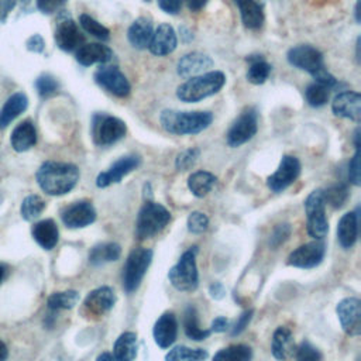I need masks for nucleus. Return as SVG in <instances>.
<instances>
[{"instance_id":"nucleus-13","label":"nucleus","mask_w":361,"mask_h":361,"mask_svg":"<svg viewBox=\"0 0 361 361\" xmlns=\"http://www.w3.org/2000/svg\"><path fill=\"white\" fill-rule=\"evenodd\" d=\"M326 254V245L323 241H312L298 247L288 257V264L296 268H313L319 265Z\"/></svg>"},{"instance_id":"nucleus-22","label":"nucleus","mask_w":361,"mask_h":361,"mask_svg":"<svg viewBox=\"0 0 361 361\" xmlns=\"http://www.w3.org/2000/svg\"><path fill=\"white\" fill-rule=\"evenodd\" d=\"M154 340L161 348L171 347L178 336V322L173 313L165 312L154 324Z\"/></svg>"},{"instance_id":"nucleus-58","label":"nucleus","mask_w":361,"mask_h":361,"mask_svg":"<svg viewBox=\"0 0 361 361\" xmlns=\"http://www.w3.org/2000/svg\"><path fill=\"white\" fill-rule=\"evenodd\" d=\"M7 355H8L7 347H6V344H4V343L0 340V361H6Z\"/></svg>"},{"instance_id":"nucleus-30","label":"nucleus","mask_w":361,"mask_h":361,"mask_svg":"<svg viewBox=\"0 0 361 361\" xmlns=\"http://www.w3.org/2000/svg\"><path fill=\"white\" fill-rule=\"evenodd\" d=\"M28 106V99L24 93L11 94L0 110V130L6 128L16 117H18Z\"/></svg>"},{"instance_id":"nucleus-54","label":"nucleus","mask_w":361,"mask_h":361,"mask_svg":"<svg viewBox=\"0 0 361 361\" xmlns=\"http://www.w3.org/2000/svg\"><path fill=\"white\" fill-rule=\"evenodd\" d=\"M228 319L223 317V316H219L216 317L213 322H212V327H210V331H214V333H223L228 329Z\"/></svg>"},{"instance_id":"nucleus-6","label":"nucleus","mask_w":361,"mask_h":361,"mask_svg":"<svg viewBox=\"0 0 361 361\" xmlns=\"http://www.w3.org/2000/svg\"><path fill=\"white\" fill-rule=\"evenodd\" d=\"M197 248L192 247L185 251L179 261L169 269L168 278L172 286L180 292H192L199 285V274L196 267Z\"/></svg>"},{"instance_id":"nucleus-18","label":"nucleus","mask_w":361,"mask_h":361,"mask_svg":"<svg viewBox=\"0 0 361 361\" xmlns=\"http://www.w3.org/2000/svg\"><path fill=\"white\" fill-rule=\"evenodd\" d=\"M116 303V295L111 288L102 286L92 290L85 302H83V312L90 316H102L109 312Z\"/></svg>"},{"instance_id":"nucleus-32","label":"nucleus","mask_w":361,"mask_h":361,"mask_svg":"<svg viewBox=\"0 0 361 361\" xmlns=\"http://www.w3.org/2000/svg\"><path fill=\"white\" fill-rule=\"evenodd\" d=\"M216 183V176L207 171H196L188 179V188L196 197L206 196Z\"/></svg>"},{"instance_id":"nucleus-3","label":"nucleus","mask_w":361,"mask_h":361,"mask_svg":"<svg viewBox=\"0 0 361 361\" xmlns=\"http://www.w3.org/2000/svg\"><path fill=\"white\" fill-rule=\"evenodd\" d=\"M213 121L210 111L164 110L159 114L162 128L175 135H192L206 130Z\"/></svg>"},{"instance_id":"nucleus-20","label":"nucleus","mask_w":361,"mask_h":361,"mask_svg":"<svg viewBox=\"0 0 361 361\" xmlns=\"http://www.w3.org/2000/svg\"><path fill=\"white\" fill-rule=\"evenodd\" d=\"M176 45H178V38H176L175 30L169 24L164 23V24H159L157 30L152 32L151 41L148 44V49L152 55L165 56L173 52Z\"/></svg>"},{"instance_id":"nucleus-51","label":"nucleus","mask_w":361,"mask_h":361,"mask_svg":"<svg viewBox=\"0 0 361 361\" xmlns=\"http://www.w3.org/2000/svg\"><path fill=\"white\" fill-rule=\"evenodd\" d=\"M252 309H250V310H245L238 319H237V322H235V324H234V327H233V330H231V336H238L240 333H243L244 330H245V327L248 326V323H250V320H251V317H252Z\"/></svg>"},{"instance_id":"nucleus-41","label":"nucleus","mask_w":361,"mask_h":361,"mask_svg":"<svg viewBox=\"0 0 361 361\" xmlns=\"http://www.w3.org/2000/svg\"><path fill=\"white\" fill-rule=\"evenodd\" d=\"M45 207V202L38 195H30L23 200L21 204V216L24 220H34L37 219Z\"/></svg>"},{"instance_id":"nucleus-31","label":"nucleus","mask_w":361,"mask_h":361,"mask_svg":"<svg viewBox=\"0 0 361 361\" xmlns=\"http://www.w3.org/2000/svg\"><path fill=\"white\" fill-rule=\"evenodd\" d=\"M121 254V247L116 243H103L94 245L89 252V262L94 267L111 261H117Z\"/></svg>"},{"instance_id":"nucleus-5","label":"nucleus","mask_w":361,"mask_h":361,"mask_svg":"<svg viewBox=\"0 0 361 361\" xmlns=\"http://www.w3.org/2000/svg\"><path fill=\"white\" fill-rule=\"evenodd\" d=\"M171 220V213L159 203L145 202L138 212L135 221V235L140 240H147L161 233Z\"/></svg>"},{"instance_id":"nucleus-45","label":"nucleus","mask_w":361,"mask_h":361,"mask_svg":"<svg viewBox=\"0 0 361 361\" xmlns=\"http://www.w3.org/2000/svg\"><path fill=\"white\" fill-rule=\"evenodd\" d=\"M209 226V219L204 213L202 212H193L188 217V230L193 234H200L206 231Z\"/></svg>"},{"instance_id":"nucleus-10","label":"nucleus","mask_w":361,"mask_h":361,"mask_svg":"<svg viewBox=\"0 0 361 361\" xmlns=\"http://www.w3.org/2000/svg\"><path fill=\"white\" fill-rule=\"evenodd\" d=\"M258 130V113L255 107H247L234 120L227 131V144L231 148H237L250 141Z\"/></svg>"},{"instance_id":"nucleus-49","label":"nucleus","mask_w":361,"mask_h":361,"mask_svg":"<svg viewBox=\"0 0 361 361\" xmlns=\"http://www.w3.org/2000/svg\"><path fill=\"white\" fill-rule=\"evenodd\" d=\"M31 0H0V24L4 23L16 6H27Z\"/></svg>"},{"instance_id":"nucleus-52","label":"nucleus","mask_w":361,"mask_h":361,"mask_svg":"<svg viewBox=\"0 0 361 361\" xmlns=\"http://www.w3.org/2000/svg\"><path fill=\"white\" fill-rule=\"evenodd\" d=\"M158 6L168 14H178L182 7V0H158Z\"/></svg>"},{"instance_id":"nucleus-56","label":"nucleus","mask_w":361,"mask_h":361,"mask_svg":"<svg viewBox=\"0 0 361 361\" xmlns=\"http://www.w3.org/2000/svg\"><path fill=\"white\" fill-rule=\"evenodd\" d=\"M185 1H186L188 8L190 11H199V10H202L207 4L209 0H185Z\"/></svg>"},{"instance_id":"nucleus-53","label":"nucleus","mask_w":361,"mask_h":361,"mask_svg":"<svg viewBox=\"0 0 361 361\" xmlns=\"http://www.w3.org/2000/svg\"><path fill=\"white\" fill-rule=\"evenodd\" d=\"M44 48H45V42H44V38L39 34H34L32 37L28 38V41H27V49L28 51L41 54V52H44Z\"/></svg>"},{"instance_id":"nucleus-50","label":"nucleus","mask_w":361,"mask_h":361,"mask_svg":"<svg viewBox=\"0 0 361 361\" xmlns=\"http://www.w3.org/2000/svg\"><path fill=\"white\" fill-rule=\"evenodd\" d=\"M65 3L66 0H37V7L44 14H52L58 11Z\"/></svg>"},{"instance_id":"nucleus-29","label":"nucleus","mask_w":361,"mask_h":361,"mask_svg":"<svg viewBox=\"0 0 361 361\" xmlns=\"http://www.w3.org/2000/svg\"><path fill=\"white\" fill-rule=\"evenodd\" d=\"M271 351L272 355L276 360H286L288 357H290L295 351V343H293V337L289 329L286 327H278L272 336V344H271Z\"/></svg>"},{"instance_id":"nucleus-59","label":"nucleus","mask_w":361,"mask_h":361,"mask_svg":"<svg viewBox=\"0 0 361 361\" xmlns=\"http://www.w3.org/2000/svg\"><path fill=\"white\" fill-rule=\"evenodd\" d=\"M4 276H6V267L3 264H0V283L4 279Z\"/></svg>"},{"instance_id":"nucleus-12","label":"nucleus","mask_w":361,"mask_h":361,"mask_svg":"<svg viewBox=\"0 0 361 361\" xmlns=\"http://www.w3.org/2000/svg\"><path fill=\"white\" fill-rule=\"evenodd\" d=\"M299 173H300L299 159L292 155H283L278 169L268 178L267 185L272 192L279 193L285 190L288 186H290L298 179Z\"/></svg>"},{"instance_id":"nucleus-43","label":"nucleus","mask_w":361,"mask_h":361,"mask_svg":"<svg viewBox=\"0 0 361 361\" xmlns=\"http://www.w3.org/2000/svg\"><path fill=\"white\" fill-rule=\"evenodd\" d=\"M35 89H37V92L41 97H49V96H52L58 92L59 83L54 76H51L48 73H44V75L37 78Z\"/></svg>"},{"instance_id":"nucleus-2","label":"nucleus","mask_w":361,"mask_h":361,"mask_svg":"<svg viewBox=\"0 0 361 361\" xmlns=\"http://www.w3.org/2000/svg\"><path fill=\"white\" fill-rule=\"evenodd\" d=\"M286 58L292 66L310 73L314 78L316 83L327 87H331L337 83L336 78L324 68L323 54L314 47L307 44L296 45L288 51Z\"/></svg>"},{"instance_id":"nucleus-11","label":"nucleus","mask_w":361,"mask_h":361,"mask_svg":"<svg viewBox=\"0 0 361 361\" xmlns=\"http://www.w3.org/2000/svg\"><path fill=\"white\" fill-rule=\"evenodd\" d=\"M94 82L117 97H126L131 92L130 82L117 66H100L94 72Z\"/></svg>"},{"instance_id":"nucleus-36","label":"nucleus","mask_w":361,"mask_h":361,"mask_svg":"<svg viewBox=\"0 0 361 361\" xmlns=\"http://www.w3.org/2000/svg\"><path fill=\"white\" fill-rule=\"evenodd\" d=\"M252 351L248 345L234 344L217 351L213 361H251Z\"/></svg>"},{"instance_id":"nucleus-1","label":"nucleus","mask_w":361,"mask_h":361,"mask_svg":"<svg viewBox=\"0 0 361 361\" xmlns=\"http://www.w3.org/2000/svg\"><path fill=\"white\" fill-rule=\"evenodd\" d=\"M35 176L39 188L45 193L61 196L75 188L79 180V169L73 164L47 161L39 166Z\"/></svg>"},{"instance_id":"nucleus-34","label":"nucleus","mask_w":361,"mask_h":361,"mask_svg":"<svg viewBox=\"0 0 361 361\" xmlns=\"http://www.w3.org/2000/svg\"><path fill=\"white\" fill-rule=\"evenodd\" d=\"M183 329L186 336L190 340L195 341H202L204 338H207L210 336V330H204L199 326V320H197V312L193 306L186 307L185 314H183Z\"/></svg>"},{"instance_id":"nucleus-28","label":"nucleus","mask_w":361,"mask_h":361,"mask_svg":"<svg viewBox=\"0 0 361 361\" xmlns=\"http://www.w3.org/2000/svg\"><path fill=\"white\" fill-rule=\"evenodd\" d=\"M32 237L34 240L44 248V250H52L59 238V231L54 220L45 219L32 226Z\"/></svg>"},{"instance_id":"nucleus-48","label":"nucleus","mask_w":361,"mask_h":361,"mask_svg":"<svg viewBox=\"0 0 361 361\" xmlns=\"http://www.w3.org/2000/svg\"><path fill=\"white\" fill-rule=\"evenodd\" d=\"M289 235H290V226H289L288 223H285V224H278V226L274 228L272 234H271V241H269V243H271L272 247H278V245H281L283 241H286Z\"/></svg>"},{"instance_id":"nucleus-7","label":"nucleus","mask_w":361,"mask_h":361,"mask_svg":"<svg viewBox=\"0 0 361 361\" xmlns=\"http://www.w3.org/2000/svg\"><path fill=\"white\" fill-rule=\"evenodd\" d=\"M127 133L126 123L106 113H96L92 117V138L99 147H109L121 140Z\"/></svg>"},{"instance_id":"nucleus-4","label":"nucleus","mask_w":361,"mask_h":361,"mask_svg":"<svg viewBox=\"0 0 361 361\" xmlns=\"http://www.w3.org/2000/svg\"><path fill=\"white\" fill-rule=\"evenodd\" d=\"M226 83V76L220 71H210L193 78H189L185 83H182L176 96L179 100L185 103H196L200 102L214 93H217Z\"/></svg>"},{"instance_id":"nucleus-44","label":"nucleus","mask_w":361,"mask_h":361,"mask_svg":"<svg viewBox=\"0 0 361 361\" xmlns=\"http://www.w3.org/2000/svg\"><path fill=\"white\" fill-rule=\"evenodd\" d=\"M199 155H200V151L197 148H189V149L182 151L176 157V161H175L176 169L178 171H188V169H190L195 165V162L197 161Z\"/></svg>"},{"instance_id":"nucleus-57","label":"nucleus","mask_w":361,"mask_h":361,"mask_svg":"<svg viewBox=\"0 0 361 361\" xmlns=\"http://www.w3.org/2000/svg\"><path fill=\"white\" fill-rule=\"evenodd\" d=\"M96 361H124V360H121V358H118V357H116L114 354H110V353H102L96 358Z\"/></svg>"},{"instance_id":"nucleus-47","label":"nucleus","mask_w":361,"mask_h":361,"mask_svg":"<svg viewBox=\"0 0 361 361\" xmlns=\"http://www.w3.org/2000/svg\"><path fill=\"white\" fill-rule=\"evenodd\" d=\"M360 157H361V154H360V147H355V154H354V157L351 158V161H350V164H348V179H350V182H351L353 185H355V186H358V185L361 183Z\"/></svg>"},{"instance_id":"nucleus-9","label":"nucleus","mask_w":361,"mask_h":361,"mask_svg":"<svg viewBox=\"0 0 361 361\" xmlns=\"http://www.w3.org/2000/svg\"><path fill=\"white\" fill-rule=\"evenodd\" d=\"M151 261H152V251L149 248L141 247L130 252L123 269V286L126 292L131 293L138 289Z\"/></svg>"},{"instance_id":"nucleus-46","label":"nucleus","mask_w":361,"mask_h":361,"mask_svg":"<svg viewBox=\"0 0 361 361\" xmlns=\"http://www.w3.org/2000/svg\"><path fill=\"white\" fill-rule=\"evenodd\" d=\"M320 351L313 347L309 341H303L296 350V361H320Z\"/></svg>"},{"instance_id":"nucleus-16","label":"nucleus","mask_w":361,"mask_h":361,"mask_svg":"<svg viewBox=\"0 0 361 361\" xmlns=\"http://www.w3.org/2000/svg\"><path fill=\"white\" fill-rule=\"evenodd\" d=\"M54 37H55V42H56L58 48L65 52L76 51L85 41L82 32L79 31L78 24L69 17L61 18L58 21Z\"/></svg>"},{"instance_id":"nucleus-39","label":"nucleus","mask_w":361,"mask_h":361,"mask_svg":"<svg viewBox=\"0 0 361 361\" xmlns=\"http://www.w3.org/2000/svg\"><path fill=\"white\" fill-rule=\"evenodd\" d=\"M330 87L327 86H323L320 83H312L306 87L305 90V97H306V102L309 106L312 107H322L324 106L327 102H329V96H330V92H329Z\"/></svg>"},{"instance_id":"nucleus-26","label":"nucleus","mask_w":361,"mask_h":361,"mask_svg":"<svg viewBox=\"0 0 361 361\" xmlns=\"http://www.w3.org/2000/svg\"><path fill=\"white\" fill-rule=\"evenodd\" d=\"M152 23L147 17H140L133 21L127 31V38L128 42L131 44L133 48L137 49H145L148 48V44L152 37Z\"/></svg>"},{"instance_id":"nucleus-60","label":"nucleus","mask_w":361,"mask_h":361,"mask_svg":"<svg viewBox=\"0 0 361 361\" xmlns=\"http://www.w3.org/2000/svg\"><path fill=\"white\" fill-rule=\"evenodd\" d=\"M145 1H149V0H145Z\"/></svg>"},{"instance_id":"nucleus-21","label":"nucleus","mask_w":361,"mask_h":361,"mask_svg":"<svg viewBox=\"0 0 361 361\" xmlns=\"http://www.w3.org/2000/svg\"><path fill=\"white\" fill-rule=\"evenodd\" d=\"M213 66V59L202 52H189L186 55H183L176 65V71L178 75L182 78H193L202 73H206L209 68Z\"/></svg>"},{"instance_id":"nucleus-15","label":"nucleus","mask_w":361,"mask_h":361,"mask_svg":"<svg viewBox=\"0 0 361 361\" xmlns=\"http://www.w3.org/2000/svg\"><path fill=\"white\" fill-rule=\"evenodd\" d=\"M140 157L138 155H126L121 157L118 161H116L107 171L99 173L96 178L97 188H107L111 183L120 182L126 175L133 172L140 166Z\"/></svg>"},{"instance_id":"nucleus-23","label":"nucleus","mask_w":361,"mask_h":361,"mask_svg":"<svg viewBox=\"0 0 361 361\" xmlns=\"http://www.w3.org/2000/svg\"><path fill=\"white\" fill-rule=\"evenodd\" d=\"M75 58L82 66H90L93 63H106L113 58V51L107 45L90 42L80 45L76 49Z\"/></svg>"},{"instance_id":"nucleus-38","label":"nucleus","mask_w":361,"mask_h":361,"mask_svg":"<svg viewBox=\"0 0 361 361\" xmlns=\"http://www.w3.org/2000/svg\"><path fill=\"white\" fill-rule=\"evenodd\" d=\"M271 73V65L262 58H255L247 71V80L252 85H262Z\"/></svg>"},{"instance_id":"nucleus-25","label":"nucleus","mask_w":361,"mask_h":361,"mask_svg":"<svg viewBox=\"0 0 361 361\" xmlns=\"http://www.w3.org/2000/svg\"><path fill=\"white\" fill-rule=\"evenodd\" d=\"M358 237V214L357 212H348L343 214L337 224V240L345 250L351 248Z\"/></svg>"},{"instance_id":"nucleus-17","label":"nucleus","mask_w":361,"mask_h":361,"mask_svg":"<svg viewBox=\"0 0 361 361\" xmlns=\"http://www.w3.org/2000/svg\"><path fill=\"white\" fill-rule=\"evenodd\" d=\"M62 221L69 228H80L92 224L96 220V210L87 200L69 204L62 212Z\"/></svg>"},{"instance_id":"nucleus-37","label":"nucleus","mask_w":361,"mask_h":361,"mask_svg":"<svg viewBox=\"0 0 361 361\" xmlns=\"http://www.w3.org/2000/svg\"><path fill=\"white\" fill-rule=\"evenodd\" d=\"M79 300V293L76 290H65V292H55L48 298V307L51 310H61V309H72Z\"/></svg>"},{"instance_id":"nucleus-35","label":"nucleus","mask_w":361,"mask_h":361,"mask_svg":"<svg viewBox=\"0 0 361 361\" xmlns=\"http://www.w3.org/2000/svg\"><path fill=\"white\" fill-rule=\"evenodd\" d=\"M207 351L202 348H189L186 345H176L165 355V361H204Z\"/></svg>"},{"instance_id":"nucleus-55","label":"nucleus","mask_w":361,"mask_h":361,"mask_svg":"<svg viewBox=\"0 0 361 361\" xmlns=\"http://www.w3.org/2000/svg\"><path fill=\"white\" fill-rule=\"evenodd\" d=\"M209 292H210L212 298H214V299H221V298H224V295H226L224 286H223L220 282L212 283L210 288H209Z\"/></svg>"},{"instance_id":"nucleus-27","label":"nucleus","mask_w":361,"mask_h":361,"mask_svg":"<svg viewBox=\"0 0 361 361\" xmlns=\"http://www.w3.org/2000/svg\"><path fill=\"white\" fill-rule=\"evenodd\" d=\"M11 147L17 152H24L35 145L37 131L34 124L30 120L21 121L11 133Z\"/></svg>"},{"instance_id":"nucleus-24","label":"nucleus","mask_w":361,"mask_h":361,"mask_svg":"<svg viewBox=\"0 0 361 361\" xmlns=\"http://www.w3.org/2000/svg\"><path fill=\"white\" fill-rule=\"evenodd\" d=\"M240 10L241 21L248 30H259L264 24V10L257 0H234Z\"/></svg>"},{"instance_id":"nucleus-42","label":"nucleus","mask_w":361,"mask_h":361,"mask_svg":"<svg viewBox=\"0 0 361 361\" xmlns=\"http://www.w3.org/2000/svg\"><path fill=\"white\" fill-rule=\"evenodd\" d=\"M323 195H324L326 203H329L330 206H333L336 209H340L341 206H344V203L348 199V189L345 185L337 183V185H333V186L327 188L326 190H323Z\"/></svg>"},{"instance_id":"nucleus-8","label":"nucleus","mask_w":361,"mask_h":361,"mask_svg":"<svg viewBox=\"0 0 361 361\" xmlns=\"http://www.w3.org/2000/svg\"><path fill=\"white\" fill-rule=\"evenodd\" d=\"M326 200L323 189L313 190L305 200V210L307 217V233L316 240L326 237L329 231V221L326 219Z\"/></svg>"},{"instance_id":"nucleus-19","label":"nucleus","mask_w":361,"mask_h":361,"mask_svg":"<svg viewBox=\"0 0 361 361\" xmlns=\"http://www.w3.org/2000/svg\"><path fill=\"white\" fill-rule=\"evenodd\" d=\"M331 110L336 116L350 118L353 121H360L361 118V96L358 92L345 90L338 93L333 103Z\"/></svg>"},{"instance_id":"nucleus-40","label":"nucleus","mask_w":361,"mask_h":361,"mask_svg":"<svg viewBox=\"0 0 361 361\" xmlns=\"http://www.w3.org/2000/svg\"><path fill=\"white\" fill-rule=\"evenodd\" d=\"M79 24L87 34L93 35V37H96L102 41H107L110 38L109 28L104 27L103 24H100L97 20H94L89 14H80L79 16Z\"/></svg>"},{"instance_id":"nucleus-14","label":"nucleus","mask_w":361,"mask_h":361,"mask_svg":"<svg viewBox=\"0 0 361 361\" xmlns=\"http://www.w3.org/2000/svg\"><path fill=\"white\" fill-rule=\"evenodd\" d=\"M343 330L350 336L361 333V302L357 298H345L336 307Z\"/></svg>"},{"instance_id":"nucleus-33","label":"nucleus","mask_w":361,"mask_h":361,"mask_svg":"<svg viewBox=\"0 0 361 361\" xmlns=\"http://www.w3.org/2000/svg\"><path fill=\"white\" fill-rule=\"evenodd\" d=\"M113 354L124 361H133L137 355V334L126 331L120 334L113 347Z\"/></svg>"}]
</instances>
